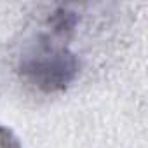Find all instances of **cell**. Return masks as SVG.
<instances>
[{
    "mask_svg": "<svg viewBox=\"0 0 148 148\" xmlns=\"http://www.w3.org/2000/svg\"><path fill=\"white\" fill-rule=\"evenodd\" d=\"M32 71L35 73L38 86L45 89H56L63 87L71 79L73 71H75V64H73L70 56L56 54L51 59L35 61L32 64Z\"/></svg>",
    "mask_w": 148,
    "mask_h": 148,
    "instance_id": "6da1fadb",
    "label": "cell"
}]
</instances>
